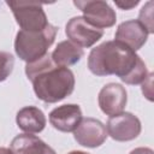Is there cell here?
I'll return each instance as SVG.
<instances>
[{"label": "cell", "instance_id": "3", "mask_svg": "<svg viewBox=\"0 0 154 154\" xmlns=\"http://www.w3.org/2000/svg\"><path fill=\"white\" fill-rule=\"evenodd\" d=\"M58 28L49 25L42 31L19 30L14 38V52L23 61L32 63L48 53V48L53 45Z\"/></svg>", "mask_w": 154, "mask_h": 154}, {"label": "cell", "instance_id": "13", "mask_svg": "<svg viewBox=\"0 0 154 154\" xmlns=\"http://www.w3.org/2000/svg\"><path fill=\"white\" fill-rule=\"evenodd\" d=\"M10 149L13 154H57L55 150L40 137L25 132L17 135L11 141Z\"/></svg>", "mask_w": 154, "mask_h": 154}, {"label": "cell", "instance_id": "10", "mask_svg": "<svg viewBox=\"0 0 154 154\" xmlns=\"http://www.w3.org/2000/svg\"><path fill=\"white\" fill-rule=\"evenodd\" d=\"M82 109L76 103H65L51 111V125L61 132H73L82 120Z\"/></svg>", "mask_w": 154, "mask_h": 154}, {"label": "cell", "instance_id": "1", "mask_svg": "<svg viewBox=\"0 0 154 154\" xmlns=\"http://www.w3.org/2000/svg\"><path fill=\"white\" fill-rule=\"evenodd\" d=\"M88 69L99 77L114 75L130 85L142 84L149 75L142 58L116 40L105 41L90 51Z\"/></svg>", "mask_w": 154, "mask_h": 154}, {"label": "cell", "instance_id": "5", "mask_svg": "<svg viewBox=\"0 0 154 154\" xmlns=\"http://www.w3.org/2000/svg\"><path fill=\"white\" fill-rule=\"evenodd\" d=\"M73 5L82 11L83 18L95 28L105 29L116 24V11L107 1L102 0H75Z\"/></svg>", "mask_w": 154, "mask_h": 154}, {"label": "cell", "instance_id": "12", "mask_svg": "<svg viewBox=\"0 0 154 154\" xmlns=\"http://www.w3.org/2000/svg\"><path fill=\"white\" fill-rule=\"evenodd\" d=\"M17 126L25 134H38L43 131L47 124L45 113L35 106H25L17 112Z\"/></svg>", "mask_w": 154, "mask_h": 154}, {"label": "cell", "instance_id": "6", "mask_svg": "<svg viewBox=\"0 0 154 154\" xmlns=\"http://www.w3.org/2000/svg\"><path fill=\"white\" fill-rule=\"evenodd\" d=\"M107 135L118 142H129L138 137L142 130L141 120L130 112L111 116L106 124Z\"/></svg>", "mask_w": 154, "mask_h": 154}, {"label": "cell", "instance_id": "17", "mask_svg": "<svg viewBox=\"0 0 154 154\" xmlns=\"http://www.w3.org/2000/svg\"><path fill=\"white\" fill-rule=\"evenodd\" d=\"M152 81H153V73H149L147 79L142 83V93L143 95L149 100L152 101L153 100V90H152Z\"/></svg>", "mask_w": 154, "mask_h": 154}, {"label": "cell", "instance_id": "7", "mask_svg": "<svg viewBox=\"0 0 154 154\" xmlns=\"http://www.w3.org/2000/svg\"><path fill=\"white\" fill-rule=\"evenodd\" d=\"M65 34L72 43L81 48H89L103 36V30L93 26L82 16H76L66 23Z\"/></svg>", "mask_w": 154, "mask_h": 154}, {"label": "cell", "instance_id": "14", "mask_svg": "<svg viewBox=\"0 0 154 154\" xmlns=\"http://www.w3.org/2000/svg\"><path fill=\"white\" fill-rule=\"evenodd\" d=\"M83 55H84L83 48L78 47L77 45L72 43L69 40L59 42L54 48V51L51 53V58L53 63L63 67L76 65L83 58Z\"/></svg>", "mask_w": 154, "mask_h": 154}, {"label": "cell", "instance_id": "18", "mask_svg": "<svg viewBox=\"0 0 154 154\" xmlns=\"http://www.w3.org/2000/svg\"><path fill=\"white\" fill-rule=\"evenodd\" d=\"M116 6H118L120 10H131L135 6H137L140 4V0H114Z\"/></svg>", "mask_w": 154, "mask_h": 154}, {"label": "cell", "instance_id": "4", "mask_svg": "<svg viewBox=\"0 0 154 154\" xmlns=\"http://www.w3.org/2000/svg\"><path fill=\"white\" fill-rule=\"evenodd\" d=\"M13 17L24 31H42L48 25L46 12L41 2L36 1H7Z\"/></svg>", "mask_w": 154, "mask_h": 154}, {"label": "cell", "instance_id": "2", "mask_svg": "<svg viewBox=\"0 0 154 154\" xmlns=\"http://www.w3.org/2000/svg\"><path fill=\"white\" fill-rule=\"evenodd\" d=\"M25 75L32 83L36 97L46 103H55L72 94L75 75L69 67L53 63L51 53L25 65Z\"/></svg>", "mask_w": 154, "mask_h": 154}, {"label": "cell", "instance_id": "21", "mask_svg": "<svg viewBox=\"0 0 154 154\" xmlns=\"http://www.w3.org/2000/svg\"><path fill=\"white\" fill-rule=\"evenodd\" d=\"M67 154H89V153L83 152V150H72V152H69Z\"/></svg>", "mask_w": 154, "mask_h": 154}, {"label": "cell", "instance_id": "19", "mask_svg": "<svg viewBox=\"0 0 154 154\" xmlns=\"http://www.w3.org/2000/svg\"><path fill=\"white\" fill-rule=\"evenodd\" d=\"M129 154H154V152L152 148H148V147H138L132 149Z\"/></svg>", "mask_w": 154, "mask_h": 154}, {"label": "cell", "instance_id": "16", "mask_svg": "<svg viewBox=\"0 0 154 154\" xmlns=\"http://www.w3.org/2000/svg\"><path fill=\"white\" fill-rule=\"evenodd\" d=\"M149 34L154 32V25H153V2L148 1L146 5L142 6L140 13H138V19H137Z\"/></svg>", "mask_w": 154, "mask_h": 154}, {"label": "cell", "instance_id": "11", "mask_svg": "<svg viewBox=\"0 0 154 154\" xmlns=\"http://www.w3.org/2000/svg\"><path fill=\"white\" fill-rule=\"evenodd\" d=\"M148 35L149 32L147 29L137 19H130L118 25L114 38L116 41L129 47L131 51L136 52L144 46L148 40Z\"/></svg>", "mask_w": 154, "mask_h": 154}, {"label": "cell", "instance_id": "9", "mask_svg": "<svg viewBox=\"0 0 154 154\" xmlns=\"http://www.w3.org/2000/svg\"><path fill=\"white\" fill-rule=\"evenodd\" d=\"M97 102L100 109L106 116H114L124 112L128 103V93L125 87L119 83L105 84L97 95Z\"/></svg>", "mask_w": 154, "mask_h": 154}, {"label": "cell", "instance_id": "20", "mask_svg": "<svg viewBox=\"0 0 154 154\" xmlns=\"http://www.w3.org/2000/svg\"><path fill=\"white\" fill-rule=\"evenodd\" d=\"M0 154H13V152L10 148L6 147H0Z\"/></svg>", "mask_w": 154, "mask_h": 154}, {"label": "cell", "instance_id": "8", "mask_svg": "<svg viewBox=\"0 0 154 154\" xmlns=\"http://www.w3.org/2000/svg\"><path fill=\"white\" fill-rule=\"evenodd\" d=\"M106 126L95 118L87 117L82 118L79 125L73 131L76 142L87 148H97L107 140Z\"/></svg>", "mask_w": 154, "mask_h": 154}, {"label": "cell", "instance_id": "15", "mask_svg": "<svg viewBox=\"0 0 154 154\" xmlns=\"http://www.w3.org/2000/svg\"><path fill=\"white\" fill-rule=\"evenodd\" d=\"M14 57L8 53L0 51V82L6 81L13 71Z\"/></svg>", "mask_w": 154, "mask_h": 154}]
</instances>
